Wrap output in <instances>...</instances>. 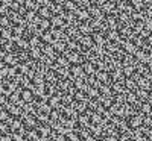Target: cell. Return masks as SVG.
I'll return each mask as SVG.
<instances>
[{
    "label": "cell",
    "mask_w": 152,
    "mask_h": 141,
    "mask_svg": "<svg viewBox=\"0 0 152 141\" xmlns=\"http://www.w3.org/2000/svg\"><path fill=\"white\" fill-rule=\"evenodd\" d=\"M64 55L67 56V59L70 61L72 65H78V64H81L84 61L82 55L79 53V50H66Z\"/></svg>",
    "instance_id": "obj_1"
},
{
    "label": "cell",
    "mask_w": 152,
    "mask_h": 141,
    "mask_svg": "<svg viewBox=\"0 0 152 141\" xmlns=\"http://www.w3.org/2000/svg\"><path fill=\"white\" fill-rule=\"evenodd\" d=\"M143 120H145V114L140 111L138 114H135V115H132V117H129V120H128L129 127H131V129H137V127H140V126L143 124Z\"/></svg>",
    "instance_id": "obj_2"
},
{
    "label": "cell",
    "mask_w": 152,
    "mask_h": 141,
    "mask_svg": "<svg viewBox=\"0 0 152 141\" xmlns=\"http://www.w3.org/2000/svg\"><path fill=\"white\" fill-rule=\"evenodd\" d=\"M126 53H129V55H134L135 52H137V44H134L131 40H126V41H122V46H120Z\"/></svg>",
    "instance_id": "obj_3"
},
{
    "label": "cell",
    "mask_w": 152,
    "mask_h": 141,
    "mask_svg": "<svg viewBox=\"0 0 152 141\" xmlns=\"http://www.w3.org/2000/svg\"><path fill=\"white\" fill-rule=\"evenodd\" d=\"M37 131H38V134H40L41 137H50L52 132H53L52 126H50V124H43V123H40L37 126Z\"/></svg>",
    "instance_id": "obj_4"
},
{
    "label": "cell",
    "mask_w": 152,
    "mask_h": 141,
    "mask_svg": "<svg viewBox=\"0 0 152 141\" xmlns=\"http://www.w3.org/2000/svg\"><path fill=\"white\" fill-rule=\"evenodd\" d=\"M82 67H84V71L87 76H94L96 71H97V67H96V64L91 62V61H87L82 64Z\"/></svg>",
    "instance_id": "obj_5"
},
{
    "label": "cell",
    "mask_w": 152,
    "mask_h": 141,
    "mask_svg": "<svg viewBox=\"0 0 152 141\" xmlns=\"http://www.w3.org/2000/svg\"><path fill=\"white\" fill-rule=\"evenodd\" d=\"M88 129H90L91 135H94L96 138H102V137L105 135V134H104V127L100 126V124H94V123H91Z\"/></svg>",
    "instance_id": "obj_6"
},
{
    "label": "cell",
    "mask_w": 152,
    "mask_h": 141,
    "mask_svg": "<svg viewBox=\"0 0 152 141\" xmlns=\"http://www.w3.org/2000/svg\"><path fill=\"white\" fill-rule=\"evenodd\" d=\"M41 56H43V49H41V46H40V47H31V49H29V58H31V59L40 61Z\"/></svg>",
    "instance_id": "obj_7"
},
{
    "label": "cell",
    "mask_w": 152,
    "mask_h": 141,
    "mask_svg": "<svg viewBox=\"0 0 152 141\" xmlns=\"http://www.w3.org/2000/svg\"><path fill=\"white\" fill-rule=\"evenodd\" d=\"M75 14L78 15V20H79V21H88V20L91 18L90 11H88V9H84V8H82V9H76Z\"/></svg>",
    "instance_id": "obj_8"
},
{
    "label": "cell",
    "mask_w": 152,
    "mask_h": 141,
    "mask_svg": "<svg viewBox=\"0 0 152 141\" xmlns=\"http://www.w3.org/2000/svg\"><path fill=\"white\" fill-rule=\"evenodd\" d=\"M111 79H113V81H120V82H125L126 76H125V73H123V68H122V67L114 68V70H113V73H111Z\"/></svg>",
    "instance_id": "obj_9"
},
{
    "label": "cell",
    "mask_w": 152,
    "mask_h": 141,
    "mask_svg": "<svg viewBox=\"0 0 152 141\" xmlns=\"http://www.w3.org/2000/svg\"><path fill=\"white\" fill-rule=\"evenodd\" d=\"M21 99L26 102V103H34V100H35V94L32 89H26V88H23V91H21Z\"/></svg>",
    "instance_id": "obj_10"
},
{
    "label": "cell",
    "mask_w": 152,
    "mask_h": 141,
    "mask_svg": "<svg viewBox=\"0 0 152 141\" xmlns=\"http://www.w3.org/2000/svg\"><path fill=\"white\" fill-rule=\"evenodd\" d=\"M50 21H52V28H62V29L67 28L66 23H64V18H62V15H52Z\"/></svg>",
    "instance_id": "obj_11"
},
{
    "label": "cell",
    "mask_w": 152,
    "mask_h": 141,
    "mask_svg": "<svg viewBox=\"0 0 152 141\" xmlns=\"http://www.w3.org/2000/svg\"><path fill=\"white\" fill-rule=\"evenodd\" d=\"M2 61H3V62H6L8 65H17V64H18V59L15 58V55H14V53H11V52H6V53H5V56L2 58Z\"/></svg>",
    "instance_id": "obj_12"
},
{
    "label": "cell",
    "mask_w": 152,
    "mask_h": 141,
    "mask_svg": "<svg viewBox=\"0 0 152 141\" xmlns=\"http://www.w3.org/2000/svg\"><path fill=\"white\" fill-rule=\"evenodd\" d=\"M78 121H79V124H81L82 127H90V124H91V118H90V115H88L87 112L79 114Z\"/></svg>",
    "instance_id": "obj_13"
},
{
    "label": "cell",
    "mask_w": 152,
    "mask_h": 141,
    "mask_svg": "<svg viewBox=\"0 0 152 141\" xmlns=\"http://www.w3.org/2000/svg\"><path fill=\"white\" fill-rule=\"evenodd\" d=\"M120 32H117V29H108L107 31V40L108 41H119L120 40Z\"/></svg>",
    "instance_id": "obj_14"
},
{
    "label": "cell",
    "mask_w": 152,
    "mask_h": 141,
    "mask_svg": "<svg viewBox=\"0 0 152 141\" xmlns=\"http://www.w3.org/2000/svg\"><path fill=\"white\" fill-rule=\"evenodd\" d=\"M94 76H96V78L102 82V84H110V74H108L107 70H97Z\"/></svg>",
    "instance_id": "obj_15"
},
{
    "label": "cell",
    "mask_w": 152,
    "mask_h": 141,
    "mask_svg": "<svg viewBox=\"0 0 152 141\" xmlns=\"http://www.w3.org/2000/svg\"><path fill=\"white\" fill-rule=\"evenodd\" d=\"M78 31H81V33H82V35H90V33L94 31V28L91 26V24L85 23V21H81V23H79V29H78Z\"/></svg>",
    "instance_id": "obj_16"
},
{
    "label": "cell",
    "mask_w": 152,
    "mask_h": 141,
    "mask_svg": "<svg viewBox=\"0 0 152 141\" xmlns=\"http://www.w3.org/2000/svg\"><path fill=\"white\" fill-rule=\"evenodd\" d=\"M81 46L84 47V49H91L93 47V36H90V35H82V38H81Z\"/></svg>",
    "instance_id": "obj_17"
},
{
    "label": "cell",
    "mask_w": 152,
    "mask_h": 141,
    "mask_svg": "<svg viewBox=\"0 0 152 141\" xmlns=\"http://www.w3.org/2000/svg\"><path fill=\"white\" fill-rule=\"evenodd\" d=\"M93 41L99 46H105L108 43V40H105L104 38V33L102 32H93Z\"/></svg>",
    "instance_id": "obj_18"
},
{
    "label": "cell",
    "mask_w": 152,
    "mask_h": 141,
    "mask_svg": "<svg viewBox=\"0 0 152 141\" xmlns=\"http://www.w3.org/2000/svg\"><path fill=\"white\" fill-rule=\"evenodd\" d=\"M52 44H53L55 50H56V52H59V53H64L66 50H67V43H64L62 40H55Z\"/></svg>",
    "instance_id": "obj_19"
},
{
    "label": "cell",
    "mask_w": 152,
    "mask_h": 141,
    "mask_svg": "<svg viewBox=\"0 0 152 141\" xmlns=\"http://www.w3.org/2000/svg\"><path fill=\"white\" fill-rule=\"evenodd\" d=\"M135 94H137L138 100H142V102H148V99H149V96H151L148 89H143V88H137V89H135Z\"/></svg>",
    "instance_id": "obj_20"
},
{
    "label": "cell",
    "mask_w": 152,
    "mask_h": 141,
    "mask_svg": "<svg viewBox=\"0 0 152 141\" xmlns=\"http://www.w3.org/2000/svg\"><path fill=\"white\" fill-rule=\"evenodd\" d=\"M52 9H50L49 6H41L40 9H38V15H40L41 18H52V12H50Z\"/></svg>",
    "instance_id": "obj_21"
},
{
    "label": "cell",
    "mask_w": 152,
    "mask_h": 141,
    "mask_svg": "<svg viewBox=\"0 0 152 141\" xmlns=\"http://www.w3.org/2000/svg\"><path fill=\"white\" fill-rule=\"evenodd\" d=\"M105 23H107V26H108V29H117V20H116V17H114L113 14H110L107 18H105Z\"/></svg>",
    "instance_id": "obj_22"
},
{
    "label": "cell",
    "mask_w": 152,
    "mask_h": 141,
    "mask_svg": "<svg viewBox=\"0 0 152 141\" xmlns=\"http://www.w3.org/2000/svg\"><path fill=\"white\" fill-rule=\"evenodd\" d=\"M125 86H126V89H128V91H135V89L138 88L137 82H135L132 78H126V79H125Z\"/></svg>",
    "instance_id": "obj_23"
},
{
    "label": "cell",
    "mask_w": 152,
    "mask_h": 141,
    "mask_svg": "<svg viewBox=\"0 0 152 141\" xmlns=\"http://www.w3.org/2000/svg\"><path fill=\"white\" fill-rule=\"evenodd\" d=\"M87 96L90 97V99H99L100 89H99L97 86H91V85H90V88H88V91H87Z\"/></svg>",
    "instance_id": "obj_24"
},
{
    "label": "cell",
    "mask_w": 152,
    "mask_h": 141,
    "mask_svg": "<svg viewBox=\"0 0 152 141\" xmlns=\"http://www.w3.org/2000/svg\"><path fill=\"white\" fill-rule=\"evenodd\" d=\"M55 62L58 64V65H61V67H70V65H72L66 55H58V58H56Z\"/></svg>",
    "instance_id": "obj_25"
},
{
    "label": "cell",
    "mask_w": 152,
    "mask_h": 141,
    "mask_svg": "<svg viewBox=\"0 0 152 141\" xmlns=\"http://www.w3.org/2000/svg\"><path fill=\"white\" fill-rule=\"evenodd\" d=\"M41 40H43V43H47V44H52V43L55 41V36H53L52 31H46V32L43 33V36H41Z\"/></svg>",
    "instance_id": "obj_26"
},
{
    "label": "cell",
    "mask_w": 152,
    "mask_h": 141,
    "mask_svg": "<svg viewBox=\"0 0 152 141\" xmlns=\"http://www.w3.org/2000/svg\"><path fill=\"white\" fill-rule=\"evenodd\" d=\"M88 11H90L91 17H100V15L104 14L102 9H100V6H97V5H91V6H88Z\"/></svg>",
    "instance_id": "obj_27"
},
{
    "label": "cell",
    "mask_w": 152,
    "mask_h": 141,
    "mask_svg": "<svg viewBox=\"0 0 152 141\" xmlns=\"http://www.w3.org/2000/svg\"><path fill=\"white\" fill-rule=\"evenodd\" d=\"M140 111H142L145 115H151V114H152V105L149 103V102H142Z\"/></svg>",
    "instance_id": "obj_28"
},
{
    "label": "cell",
    "mask_w": 152,
    "mask_h": 141,
    "mask_svg": "<svg viewBox=\"0 0 152 141\" xmlns=\"http://www.w3.org/2000/svg\"><path fill=\"white\" fill-rule=\"evenodd\" d=\"M40 28L43 31H50V28H52V21H50V18H41L40 20Z\"/></svg>",
    "instance_id": "obj_29"
},
{
    "label": "cell",
    "mask_w": 152,
    "mask_h": 141,
    "mask_svg": "<svg viewBox=\"0 0 152 141\" xmlns=\"http://www.w3.org/2000/svg\"><path fill=\"white\" fill-rule=\"evenodd\" d=\"M64 8H66V11H70V12H75L76 9V2L75 0H66V3H64Z\"/></svg>",
    "instance_id": "obj_30"
},
{
    "label": "cell",
    "mask_w": 152,
    "mask_h": 141,
    "mask_svg": "<svg viewBox=\"0 0 152 141\" xmlns=\"http://www.w3.org/2000/svg\"><path fill=\"white\" fill-rule=\"evenodd\" d=\"M15 44H17V47H20L21 50H29V49H31V44H29V41L23 40V38H20V40H18Z\"/></svg>",
    "instance_id": "obj_31"
},
{
    "label": "cell",
    "mask_w": 152,
    "mask_h": 141,
    "mask_svg": "<svg viewBox=\"0 0 152 141\" xmlns=\"http://www.w3.org/2000/svg\"><path fill=\"white\" fill-rule=\"evenodd\" d=\"M24 26H20V24H17V26L12 29V32H14V36H18V38H21L23 36V33H24Z\"/></svg>",
    "instance_id": "obj_32"
},
{
    "label": "cell",
    "mask_w": 152,
    "mask_h": 141,
    "mask_svg": "<svg viewBox=\"0 0 152 141\" xmlns=\"http://www.w3.org/2000/svg\"><path fill=\"white\" fill-rule=\"evenodd\" d=\"M9 117H11L9 111H8V109H5V108H2V111H0V121L6 123V121L9 120Z\"/></svg>",
    "instance_id": "obj_33"
},
{
    "label": "cell",
    "mask_w": 152,
    "mask_h": 141,
    "mask_svg": "<svg viewBox=\"0 0 152 141\" xmlns=\"http://www.w3.org/2000/svg\"><path fill=\"white\" fill-rule=\"evenodd\" d=\"M11 137H12V141H26V137H24L23 134H20L18 131L11 132Z\"/></svg>",
    "instance_id": "obj_34"
},
{
    "label": "cell",
    "mask_w": 152,
    "mask_h": 141,
    "mask_svg": "<svg viewBox=\"0 0 152 141\" xmlns=\"http://www.w3.org/2000/svg\"><path fill=\"white\" fill-rule=\"evenodd\" d=\"M29 44H31V47H40L41 46V40H40V36H37V35H34L31 40H29Z\"/></svg>",
    "instance_id": "obj_35"
},
{
    "label": "cell",
    "mask_w": 152,
    "mask_h": 141,
    "mask_svg": "<svg viewBox=\"0 0 152 141\" xmlns=\"http://www.w3.org/2000/svg\"><path fill=\"white\" fill-rule=\"evenodd\" d=\"M0 132H2V135H8V134H11L12 131H11V127H9L8 123H3V121H2V124H0Z\"/></svg>",
    "instance_id": "obj_36"
},
{
    "label": "cell",
    "mask_w": 152,
    "mask_h": 141,
    "mask_svg": "<svg viewBox=\"0 0 152 141\" xmlns=\"http://www.w3.org/2000/svg\"><path fill=\"white\" fill-rule=\"evenodd\" d=\"M75 2L78 3L81 8H84V9H88V6H91V5H93L90 0H75Z\"/></svg>",
    "instance_id": "obj_37"
},
{
    "label": "cell",
    "mask_w": 152,
    "mask_h": 141,
    "mask_svg": "<svg viewBox=\"0 0 152 141\" xmlns=\"http://www.w3.org/2000/svg\"><path fill=\"white\" fill-rule=\"evenodd\" d=\"M2 36L5 38V40H11L12 38V32L9 28H2Z\"/></svg>",
    "instance_id": "obj_38"
},
{
    "label": "cell",
    "mask_w": 152,
    "mask_h": 141,
    "mask_svg": "<svg viewBox=\"0 0 152 141\" xmlns=\"http://www.w3.org/2000/svg\"><path fill=\"white\" fill-rule=\"evenodd\" d=\"M37 17V11H28L26 14H24V18H26L28 21H34Z\"/></svg>",
    "instance_id": "obj_39"
},
{
    "label": "cell",
    "mask_w": 152,
    "mask_h": 141,
    "mask_svg": "<svg viewBox=\"0 0 152 141\" xmlns=\"http://www.w3.org/2000/svg\"><path fill=\"white\" fill-rule=\"evenodd\" d=\"M151 33H152V32H151L149 29H146V28H145V29H143V31L140 32V36H142V38H148V36H149Z\"/></svg>",
    "instance_id": "obj_40"
},
{
    "label": "cell",
    "mask_w": 152,
    "mask_h": 141,
    "mask_svg": "<svg viewBox=\"0 0 152 141\" xmlns=\"http://www.w3.org/2000/svg\"><path fill=\"white\" fill-rule=\"evenodd\" d=\"M105 141H119V137H114V135H107Z\"/></svg>",
    "instance_id": "obj_41"
},
{
    "label": "cell",
    "mask_w": 152,
    "mask_h": 141,
    "mask_svg": "<svg viewBox=\"0 0 152 141\" xmlns=\"http://www.w3.org/2000/svg\"><path fill=\"white\" fill-rule=\"evenodd\" d=\"M2 141H12L11 134H8V135H2Z\"/></svg>",
    "instance_id": "obj_42"
},
{
    "label": "cell",
    "mask_w": 152,
    "mask_h": 141,
    "mask_svg": "<svg viewBox=\"0 0 152 141\" xmlns=\"http://www.w3.org/2000/svg\"><path fill=\"white\" fill-rule=\"evenodd\" d=\"M145 135H146V138H149V140H152V127H149V129H148V132H146Z\"/></svg>",
    "instance_id": "obj_43"
},
{
    "label": "cell",
    "mask_w": 152,
    "mask_h": 141,
    "mask_svg": "<svg viewBox=\"0 0 152 141\" xmlns=\"http://www.w3.org/2000/svg\"><path fill=\"white\" fill-rule=\"evenodd\" d=\"M40 141H53V138L52 137H41Z\"/></svg>",
    "instance_id": "obj_44"
},
{
    "label": "cell",
    "mask_w": 152,
    "mask_h": 141,
    "mask_svg": "<svg viewBox=\"0 0 152 141\" xmlns=\"http://www.w3.org/2000/svg\"><path fill=\"white\" fill-rule=\"evenodd\" d=\"M146 40H148V43H149V44H152V33H151V35L146 38Z\"/></svg>",
    "instance_id": "obj_45"
},
{
    "label": "cell",
    "mask_w": 152,
    "mask_h": 141,
    "mask_svg": "<svg viewBox=\"0 0 152 141\" xmlns=\"http://www.w3.org/2000/svg\"><path fill=\"white\" fill-rule=\"evenodd\" d=\"M149 68H151V71H152V61H151V64H149Z\"/></svg>",
    "instance_id": "obj_46"
},
{
    "label": "cell",
    "mask_w": 152,
    "mask_h": 141,
    "mask_svg": "<svg viewBox=\"0 0 152 141\" xmlns=\"http://www.w3.org/2000/svg\"><path fill=\"white\" fill-rule=\"evenodd\" d=\"M146 141H152V140H149V138H148V140H146Z\"/></svg>",
    "instance_id": "obj_47"
}]
</instances>
